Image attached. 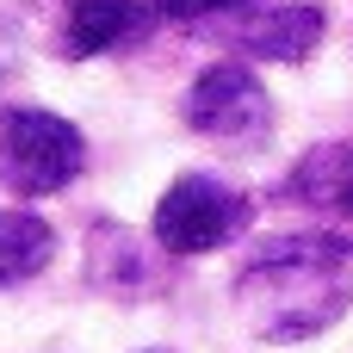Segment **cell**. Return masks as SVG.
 <instances>
[{"label":"cell","mask_w":353,"mask_h":353,"mask_svg":"<svg viewBox=\"0 0 353 353\" xmlns=\"http://www.w3.org/2000/svg\"><path fill=\"white\" fill-rule=\"evenodd\" d=\"M329 31V12L316 0H285V6H254L230 25V43L254 62H304Z\"/></svg>","instance_id":"cell-5"},{"label":"cell","mask_w":353,"mask_h":353,"mask_svg":"<svg viewBox=\"0 0 353 353\" xmlns=\"http://www.w3.org/2000/svg\"><path fill=\"white\" fill-rule=\"evenodd\" d=\"M87 168V137L43 112V105H6L0 112V186L12 199H50Z\"/></svg>","instance_id":"cell-2"},{"label":"cell","mask_w":353,"mask_h":353,"mask_svg":"<svg viewBox=\"0 0 353 353\" xmlns=\"http://www.w3.org/2000/svg\"><path fill=\"white\" fill-rule=\"evenodd\" d=\"M56 254V230L31 211H0V292L6 285H25L50 267Z\"/></svg>","instance_id":"cell-8"},{"label":"cell","mask_w":353,"mask_h":353,"mask_svg":"<svg viewBox=\"0 0 353 353\" xmlns=\"http://www.w3.org/2000/svg\"><path fill=\"white\" fill-rule=\"evenodd\" d=\"M353 304V242L279 236L236 273V310L261 341H310Z\"/></svg>","instance_id":"cell-1"},{"label":"cell","mask_w":353,"mask_h":353,"mask_svg":"<svg viewBox=\"0 0 353 353\" xmlns=\"http://www.w3.org/2000/svg\"><path fill=\"white\" fill-rule=\"evenodd\" d=\"M285 199H298V205H310V211H323V217L353 223V137L316 143V149L292 168Z\"/></svg>","instance_id":"cell-7"},{"label":"cell","mask_w":353,"mask_h":353,"mask_svg":"<svg viewBox=\"0 0 353 353\" xmlns=\"http://www.w3.org/2000/svg\"><path fill=\"white\" fill-rule=\"evenodd\" d=\"M155 25V12L143 0H74L68 6V25H62V56H112L124 50L130 37H143Z\"/></svg>","instance_id":"cell-6"},{"label":"cell","mask_w":353,"mask_h":353,"mask_svg":"<svg viewBox=\"0 0 353 353\" xmlns=\"http://www.w3.org/2000/svg\"><path fill=\"white\" fill-rule=\"evenodd\" d=\"M248 217H254V199L242 186H230L217 174H180L161 192L149 230L168 254H211V248L236 242L248 230Z\"/></svg>","instance_id":"cell-3"},{"label":"cell","mask_w":353,"mask_h":353,"mask_svg":"<svg viewBox=\"0 0 353 353\" xmlns=\"http://www.w3.org/2000/svg\"><path fill=\"white\" fill-rule=\"evenodd\" d=\"M261 0H149L155 19H174V25H211V19H236V12H254Z\"/></svg>","instance_id":"cell-9"},{"label":"cell","mask_w":353,"mask_h":353,"mask_svg":"<svg viewBox=\"0 0 353 353\" xmlns=\"http://www.w3.org/2000/svg\"><path fill=\"white\" fill-rule=\"evenodd\" d=\"M180 112H186V124L199 137H211L223 149H261L267 130H273V99H267V87L242 62H211L186 87Z\"/></svg>","instance_id":"cell-4"}]
</instances>
